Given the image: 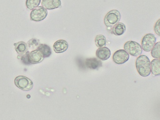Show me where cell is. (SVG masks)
I'll return each mask as SVG.
<instances>
[{
  "instance_id": "6da1fadb",
  "label": "cell",
  "mask_w": 160,
  "mask_h": 120,
  "mask_svg": "<svg viewBox=\"0 0 160 120\" xmlns=\"http://www.w3.org/2000/svg\"><path fill=\"white\" fill-rule=\"evenodd\" d=\"M136 68L138 74L143 77H147L151 74L150 61L148 56L139 55L136 60Z\"/></svg>"
},
{
  "instance_id": "7a4b0ae2",
  "label": "cell",
  "mask_w": 160,
  "mask_h": 120,
  "mask_svg": "<svg viewBox=\"0 0 160 120\" xmlns=\"http://www.w3.org/2000/svg\"><path fill=\"white\" fill-rule=\"evenodd\" d=\"M121 14L116 9L110 10L107 13L104 19L105 24L107 27L112 28L120 20Z\"/></svg>"
},
{
  "instance_id": "3957f363",
  "label": "cell",
  "mask_w": 160,
  "mask_h": 120,
  "mask_svg": "<svg viewBox=\"0 0 160 120\" xmlns=\"http://www.w3.org/2000/svg\"><path fill=\"white\" fill-rule=\"evenodd\" d=\"M14 83L17 87L23 91H30L33 86L32 81L29 78L23 76L16 77L14 80Z\"/></svg>"
},
{
  "instance_id": "277c9868",
  "label": "cell",
  "mask_w": 160,
  "mask_h": 120,
  "mask_svg": "<svg viewBox=\"0 0 160 120\" xmlns=\"http://www.w3.org/2000/svg\"><path fill=\"white\" fill-rule=\"evenodd\" d=\"M123 48L129 54L135 57L139 56L142 52L141 46L135 41H127L124 44Z\"/></svg>"
},
{
  "instance_id": "5b68a950",
  "label": "cell",
  "mask_w": 160,
  "mask_h": 120,
  "mask_svg": "<svg viewBox=\"0 0 160 120\" xmlns=\"http://www.w3.org/2000/svg\"><path fill=\"white\" fill-rule=\"evenodd\" d=\"M156 41V38L153 34H147L143 37L141 41L142 49L146 52L150 51Z\"/></svg>"
},
{
  "instance_id": "8992f818",
  "label": "cell",
  "mask_w": 160,
  "mask_h": 120,
  "mask_svg": "<svg viewBox=\"0 0 160 120\" xmlns=\"http://www.w3.org/2000/svg\"><path fill=\"white\" fill-rule=\"evenodd\" d=\"M48 15V11L43 7L35 8L31 12V20L33 21L40 22L43 20Z\"/></svg>"
},
{
  "instance_id": "52a82bcc",
  "label": "cell",
  "mask_w": 160,
  "mask_h": 120,
  "mask_svg": "<svg viewBox=\"0 0 160 120\" xmlns=\"http://www.w3.org/2000/svg\"><path fill=\"white\" fill-rule=\"evenodd\" d=\"M129 54L123 49L118 50L114 52L112 56L113 62L117 64H122L129 60Z\"/></svg>"
},
{
  "instance_id": "ba28073f",
  "label": "cell",
  "mask_w": 160,
  "mask_h": 120,
  "mask_svg": "<svg viewBox=\"0 0 160 120\" xmlns=\"http://www.w3.org/2000/svg\"><path fill=\"white\" fill-rule=\"evenodd\" d=\"M28 58L31 64H37L42 62L44 57L40 51L36 49L29 52Z\"/></svg>"
},
{
  "instance_id": "9c48e42d",
  "label": "cell",
  "mask_w": 160,
  "mask_h": 120,
  "mask_svg": "<svg viewBox=\"0 0 160 120\" xmlns=\"http://www.w3.org/2000/svg\"><path fill=\"white\" fill-rule=\"evenodd\" d=\"M69 45L66 40L60 39L54 43L53 49L56 53H62L68 49Z\"/></svg>"
},
{
  "instance_id": "30bf717a",
  "label": "cell",
  "mask_w": 160,
  "mask_h": 120,
  "mask_svg": "<svg viewBox=\"0 0 160 120\" xmlns=\"http://www.w3.org/2000/svg\"><path fill=\"white\" fill-rule=\"evenodd\" d=\"M96 57L102 61H106L109 59L111 55L110 49L107 47L99 48L96 52Z\"/></svg>"
},
{
  "instance_id": "8fae6325",
  "label": "cell",
  "mask_w": 160,
  "mask_h": 120,
  "mask_svg": "<svg viewBox=\"0 0 160 120\" xmlns=\"http://www.w3.org/2000/svg\"><path fill=\"white\" fill-rule=\"evenodd\" d=\"M102 62L97 58H88L85 61V65L90 69H96L102 66Z\"/></svg>"
},
{
  "instance_id": "7c38bea8",
  "label": "cell",
  "mask_w": 160,
  "mask_h": 120,
  "mask_svg": "<svg viewBox=\"0 0 160 120\" xmlns=\"http://www.w3.org/2000/svg\"><path fill=\"white\" fill-rule=\"evenodd\" d=\"M43 7L47 9L58 8L61 6V0H42V3Z\"/></svg>"
},
{
  "instance_id": "4fadbf2b",
  "label": "cell",
  "mask_w": 160,
  "mask_h": 120,
  "mask_svg": "<svg viewBox=\"0 0 160 120\" xmlns=\"http://www.w3.org/2000/svg\"><path fill=\"white\" fill-rule=\"evenodd\" d=\"M14 46L16 51L20 56L24 55L28 51L27 44L23 41L15 43Z\"/></svg>"
},
{
  "instance_id": "5bb4252c",
  "label": "cell",
  "mask_w": 160,
  "mask_h": 120,
  "mask_svg": "<svg viewBox=\"0 0 160 120\" xmlns=\"http://www.w3.org/2000/svg\"><path fill=\"white\" fill-rule=\"evenodd\" d=\"M151 64V72L154 76H159L160 74V62L159 59H153Z\"/></svg>"
},
{
  "instance_id": "9a60e30c",
  "label": "cell",
  "mask_w": 160,
  "mask_h": 120,
  "mask_svg": "<svg viewBox=\"0 0 160 120\" xmlns=\"http://www.w3.org/2000/svg\"><path fill=\"white\" fill-rule=\"evenodd\" d=\"M126 30V27L122 22H118L115 24L112 28V32L116 36H120L123 34Z\"/></svg>"
},
{
  "instance_id": "2e32d148",
  "label": "cell",
  "mask_w": 160,
  "mask_h": 120,
  "mask_svg": "<svg viewBox=\"0 0 160 120\" xmlns=\"http://www.w3.org/2000/svg\"><path fill=\"white\" fill-rule=\"evenodd\" d=\"M37 49L42 52L44 58L49 57L52 53L50 47L46 44H40Z\"/></svg>"
},
{
  "instance_id": "e0dca14e",
  "label": "cell",
  "mask_w": 160,
  "mask_h": 120,
  "mask_svg": "<svg viewBox=\"0 0 160 120\" xmlns=\"http://www.w3.org/2000/svg\"><path fill=\"white\" fill-rule=\"evenodd\" d=\"M95 43L98 48H102L106 44V38L103 35H98L95 37Z\"/></svg>"
},
{
  "instance_id": "ac0fdd59",
  "label": "cell",
  "mask_w": 160,
  "mask_h": 120,
  "mask_svg": "<svg viewBox=\"0 0 160 120\" xmlns=\"http://www.w3.org/2000/svg\"><path fill=\"white\" fill-rule=\"evenodd\" d=\"M160 42H158L154 44L151 49V55L155 59L160 58Z\"/></svg>"
},
{
  "instance_id": "d6986e66",
  "label": "cell",
  "mask_w": 160,
  "mask_h": 120,
  "mask_svg": "<svg viewBox=\"0 0 160 120\" xmlns=\"http://www.w3.org/2000/svg\"><path fill=\"white\" fill-rule=\"evenodd\" d=\"M40 44V42L39 40L36 38H32L27 43V46L28 49H29L31 50H34L37 49Z\"/></svg>"
},
{
  "instance_id": "ffe728a7",
  "label": "cell",
  "mask_w": 160,
  "mask_h": 120,
  "mask_svg": "<svg viewBox=\"0 0 160 120\" xmlns=\"http://www.w3.org/2000/svg\"><path fill=\"white\" fill-rule=\"evenodd\" d=\"M41 0H27L26 6L29 9H33L37 7L41 2Z\"/></svg>"
},
{
  "instance_id": "44dd1931",
  "label": "cell",
  "mask_w": 160,
  "mask_h": 120,
  "mask_svg": "<svg viewBox=\"0 0 160 120\" xmlns=\"http://www.w3.org/2000/svg\"><path fill=\"white\" fill-rule=\"evenodd\" d=\"M29 52L28 51L24 55L20 56H21V60L22 61V62L26 65H29L31 64L30 63L29 60Z\"/></svg>"
},
{
  "instance_id": "7402d4cb",
  "label": "cell",
  "mask_w": 160,
  "mask_h": 120,
  "mask_svg": "<svg viewBox=\"0 0 160 120\" xmlns=\"http://www.w3.org/2000/svg\"><path fill=\"white\" fill-rule=\"evenodd\" d=\"M160 20L159 19L154 26V31L155 33L157 34L158 36H160Z\"/></svg>"
}]
</instances>
